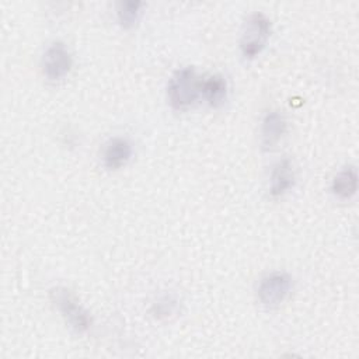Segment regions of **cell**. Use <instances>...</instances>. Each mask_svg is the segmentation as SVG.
<instances>
[{
  "mask_svg": "<svg viewBox=\"0 0 359 359\" xmlns=\"http://www.w3.org/2000/svg\"><path fill=\"white\" fill-rule=\"evenodd\" d=\"M292 287V279L287 273L275 272L265 276L258 286V299L265 307L279 306Z\"/></svg>",
  "mask_w": 359,
  "mask_h": 359,
  "instance_id": "obj_4",
  "label": "cell"
},
{
  "mask_svg": "<svg viewBox=\"0 0 359 359\" xmlns=\"http://www.w3.org/2000/svg\"><path fill=\"white\" fill-rule=\"evenodd\" d=\"M140 1H121L116 8V15L122 27L129 28L135 25L140 15V8H142Z\"/></svg>",
  "mask_w": 359,
  "mask_h": 359,
  "instance_id": "obj_11",
  "label": "cell"
},
{
  "mask_svg": "<svg viewBox=\"0 0 359 359\" xmlns=\"http://www.w3.org/2000/svg\"><path fill=\"white\" fill-rule=\"evenodd\" d=\"M332 192L341 199H349L355 195L358 188L356 168L349 165L341 170L332 180Z\"/></svg>",
  "mask_w": 359,
  "mask_h": 359,
  "instance_id": "obj_9",
  "label": "cell"
},
{
  "mask_svg": "<svg viewBox=\"0 0 359 359\" xmlns=\"http://www.w3.org/2000/svg\"><path fill=\"white\" fill-rule=\"evenodd\" d=\"M72 67V56L70 52L62 42H56L49 46L42 59L43 74L52 80H60L65 77Z\"/></svg>",
  "mask_w": 359,
  "mask_h": 359,
  "instance_id": "obj_5",
  "label": "cell"
},
{
  "mask_svg": "<svg viewBox=\"0 0 359 359\" xmlns=\"http://www.w3.org/2000/svg\"><path fill=\"white\" fill-rule=\"evenodd\" d=\"M50 299L53 304L59 309L66 323L77 332H84L91 324V318L87 310L76 300L70 290L65 287H56L50 290Z\"/></svg>",
  "mask_w": 359,
  "mask_h": 359,
  "instance_id": "obj_3",
  "label": "cell"
},
{
  "mask_svg": "<svg viewBox=\"0 0 359 359\" xmlns=\"http://www.w3.org/2000/svg\"><path fill=\"white\" fill-rule=\"evenodd\" d=\"M294 168L290 160L283 158L272 170L269 192L272 196H280L287 192L294 184Z\"/></svg>",
  "mask_w": 359,
  "mask_h": 359,
  "instance_id": "obj_6",
  "label": "cell"
},
{
  "mask_svg": "<svg viewBox=\"0 0 359 359\" xmlns=\"http://www.w3.org/2000/svg\"><path fill=\"white\" fill-rule=\"evenodd\" d=\"M201 86L202 81L199 80L196 72L192 67H184L181 70H177L167 87L170 104L175 109L189 108L199 97Z\"/></svg>",
  "mask_w": 359,
  "mask_h": 359,
  "instance_id": "obj_1",
  "label": "cell"
},
{
  "mask_svg": "<svg viewBox=\"0 0 359 359\" xmlns=\"http://www.w3.org/2000/svg\"><path fill=\"white\" fill-rule=\"evenodd\" d=\"M132 156V146L126 139H112L104 149V164L109 170H118L125 165Z\"/></svg>",
  "mask_w": 359,
  "mask_h": 359,
  "instance_id": "obj_7",
  "label": "cell"
},
{
  "mask_svg": "<svg viewBox=\"0 0 359 359\" xmlns=\"http://www.w3.org/2000/svg\"><path fill=\"white\" fill-rule=\"evenodd\" d=\"M201 93L212 107H219L224 102L227 95L226 80L219 74L210 76L202 81Z\"/></svg>",
  "mask_w": 359,
  "mask_h": 359,
  "instance_id": "obj_10",
  "label": "cell"
},
{
  "mask_svg": "<svg viewBox=\"0 0 359 359\" xmlns=\"http://www.w3.org/2000/svg\"><path fill=\"white\" fill-rule=\"evenodd\" d=\"M285 130H286V121L283 115L279 114L278 111L268 112L262 121V128H261L264 147L272 149L285 135Z\"/></svg>",
  "mask_w": 359,
  "mask_h": 359,
  "instance_id": "obj_8",
  "label": "cell"
},
{
  "mask_svg": "<svg viewBox=\"0 0 359 359\" xmlns=\"http://www.w3.org/2000/svg\"><path fill=\"white\" fill-rule=\"evenodd\" d=\"M160 303L167 309V306L164 304V300H161ZM167 303H168V310H165V311H160V310H158V311H157L158 314H164V316H167L168 313H171V311H172V309H174V302H172V300H170V299H167Z\"/></svg>",
  "mask_w": 359,
  "mask_h": 359,
  "instance_id": "obj_12",
  "label": "cell"
},
{
  "mask_svg": "<svg viewBox=\"0 0 359 359\" xmlns=\"http://www.w3.org/2000/svg\"><path fill=\"white\" fill-rule=\"evenodd\" d=\"M271 35V21L262 13L251 14L244 22L240 48L247 59H252L261 53Z\"/></svg>",
  "mask_w": 359,
  "mask_h": 359,
  "instance_id": "obj_2",
  "label": "cell"
}]
</instances>
